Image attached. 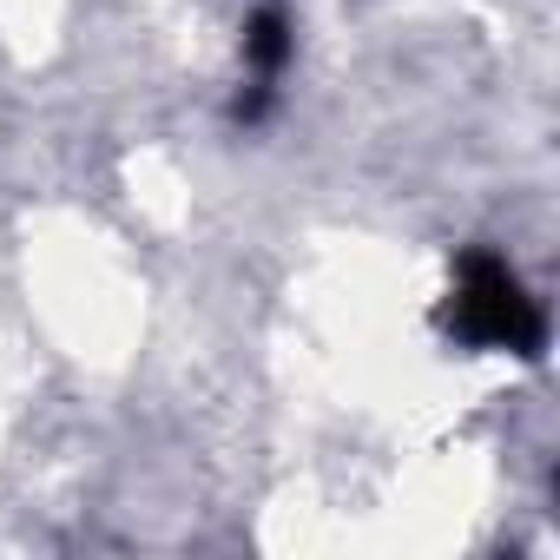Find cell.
I'll return each instance as SVG.
<instances>
[{"label":"cell","mask_w":560,"mask_h":560,"mask_svg":"<svg viewBox=\"0 0 560 560\" xmlns=\"http://www.w3.org/2000/svg\"><path fill=\"white\" fill-rule=\"evenodd\" d=\"M442 324L475 343V350H514V357H534L540 350V311L534 298L521 291V277L494 257V250H468L455 264V291H448V311Z\"/></svg>","instance_id":"1"},{"label":"cell","mask_w":560,"mask_h":560,"mask_svg":"<svg viewBox=\"0 0 560 560\" xmlns=\"http://www.w3.org/2000/svg\"><path fill=\"white\" fill-rule=\"evenodd\" d=\"M244 60H250V73H257V100H264L270 80L284 73V60H291V14L277 8V0L250 14V27H244Z\"/></svg>","instance_id":"2"}]
</instances>
